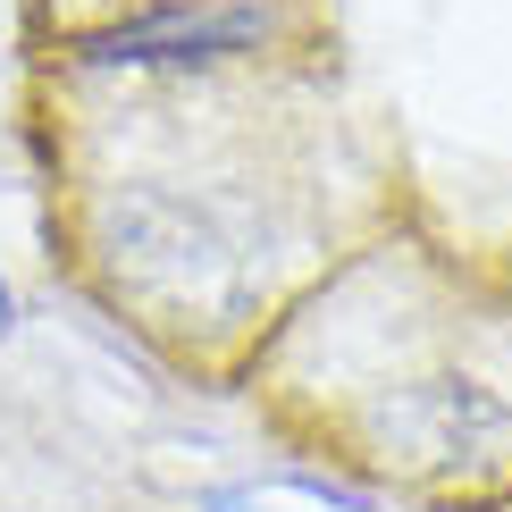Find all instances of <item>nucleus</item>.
<instances>
[{"instance_id":"f257e3e1","label":"nucleus","mask_w":512,"mask_h":512,"mask_svg":"<svg viewBox=\"0 0 512 512\" xmlns=\"http://www.w3.org/2000/svg\"><path fill=\"white\" fill-rule=\"evenodd\" d=\"M261 34L252 9H152V17H126V26L101 34V59H210V51H236V42Z\"/></svg>"},{"instance_id":"f03ea898","label":"nucleus","mask_w":512,"mask_h":512,"mask_svg":"<svg viewBox=\"0 0 512 512\" xmlns=\"http://www.w3.org/2000/svg\"><path fill=\"white\" fill-rule=\"evenodd\" d=\"M9 319H17V303H9V277H0V328H9Z\"/></svg>"},{"instance_id":"7ed1b4c3","label":"nucleus","mask_w":512,"mask_h":512,"mask_svg":"<svg viewBox=\"0 0 512 512\" xmlns=\"http://www.w3.org/2000/svg\"><path fill=\"white\" fill-rule=\"evenodd\" d=\"M219 512H236V504H219Z\"/></svg>"}]
</instances>
